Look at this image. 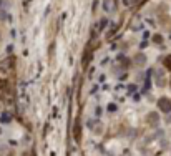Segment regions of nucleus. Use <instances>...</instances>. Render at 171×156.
Returning <instances> with one entry per match:
<instances>
[{
    "instance_id": "obj_1",
    "label": "nucleus",
    "mask_w": 171,
    "mask_h": 156,
    "mask_svg": "<svg viewBox=\"0 0 171 156\" xmlns=\"http://www.w3.org/2000/svg\"><path fill=\"white\" fill-rule=\"evenodd\" d=\"M158 106H160L161 111L169 113L171 111V101H169V98H166V96L160 98V100H158Z\"/></svg>"
},
{
    "instance_id": "obj_2",
    "label": "nucleus",
    "mask_w": 171,
    "mask_h": 156,
    "mask_svg": "<svg viewBox=\"0 0 171 156\" xmlns=\"http://www.w3.org/2000/svg\"><path fill=\"white\" fill-rule=\"evenodd\" d=\"M146 121H148V125H151L153 128H158V125H160V115L156 111H151L146 116Z\"/></svg>"
},
{
    "instance_id": "obj_3",
    "label": "nucleus",
    "mask_w": 171,
    "mask_h": 156,
    "mask_svg": "<svg viewBox=\"0 0 171 156\" xmlns=\"http://www.w3.org/2000/svg\"><path fill=\"white\" fill-rule=\"evenodd\" d=\"M154 83H156V87H165V72L160 68L154 72Z\"/></svg>"
},
{
    "instance_id": "obj_4",
    "label": "nucleus",
    "mask_w": 171,
    "mask_h": 156,
    "mask_svg": "<svg viewBox=\"0 0 171 156\" xmlns=\"http://www.w3.org/2000/svg\"><path fill=\"white\" fill-rule=\"evenodd\" d=\"M133 61H135L136 67H143V65H146V55L145 53H136Z\"/></svg>"
},
{
    "instance_id": "obj_5",
    "label": "nucleus",
    "mask_w": 171,
    "mask_h": 156,
    "mask_svg": "<svg viewBox=\"0 0 171 156\" xmlns=\"http://www.w3.org/2000/svg\"><path fill=\"white\" fill-rule=\"evenodd\" d=\"M0 120H2V123H10V121H12V116H10L9 113H2Z\"/></svg>"
},
{
    "instance_id": "obj_6",
    "label": "nucleus",
    "mask_w": 171,
    "mask_h": 156,
    "mask_svg": "<svg viewBox=\"0 0 171 156\" xmlns=\"http://www.w3.org/2000/svg\"><path fill=\"white\" fill-rule=\"evenodd\" d=\"M107 110H108L110 113H115V111H116V105H115V103H108Z\"/></svg>"
},
{
    "instance_id": "obj_7",
    "label": "nucleus",
    "mask_w": 171,
    "mask_h": 156,
    "mask_svg": "<svg viewBox=\"0 0 171 156\" xmlns=\"http://www.w3.org/2000/svg\"><path fill=\"white\" fill-rule=\"evenodd\" d=\"M3 18H7V14H5V12L0 10V20H3Z\"/></svg>"
},
{
    "instance_id": "obj_8",
    "label": "nucleus",
    "mask_w": 171,
    "mask_h": 156,
    "mask_svg": "<svg viewBox=\"0 0 171 156\" xmlns=\"http://www.w3.org/2000/svg\"><path fill=\"white\" fill-rule=\"evenodd\" d=\"M153 40H154V42H161V37H160V35H154Z\"/></svg>"
},
{
    "instance_id": "obj_9",
    "label": "nucleus",
    "mask_w": 171,
    "mask_h": 156,
    "mask_svg": "<svg viewBox=\"0 0 171 156\" xmlns=\"http://www.w3.org/2000/svg\"><path fill=\"white\" fill-rule=\"evenodd\" d=\"M133 2H138V0H126V5H133Z\"/></svg>"
},
{
    "instance_id": "obj_10",
    "label": "nucleus",
    "mask_w": 171,
    "mask_h": 156,
    "mask_svg": "<svg viewBox=\"0 0 171 156\" xmlns=\"http://www.w3.org/2000/svg\"><path fill=\"white\" fill-rule=\"evenodd\" d=\"M95 113H96V115H100V113H101V108H100V106H96V110H95Z\"/></svg>"
},
{
    "instance_id": "obj_11",
    "label": "nucleus",
    "mask_w": 171,
    "mask_h": 156,
    "mask_svg": "<svg viewBox=\"0 0 171 156\" xmlns=\"http://www.w3.org/2000/svg\"><path fill=\"white\" fill-rule=\"evenodd\" d=\"M0 3H2V0H0Z\"/></svg>"
}]
</instances>
